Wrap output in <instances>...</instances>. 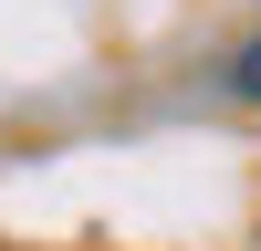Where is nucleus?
I'll return each instance as SVG.
<instances>
[{
    "instance_id": "nucleus-1",
    "label": "nucleus",
    "mask_w": 261,
    "mask_h": 251,
    "mask_svg": "<svg viewBox=\"0 0 261 251\" xmlns=\"http://www.w3.org/2000/svg\"><path fill=\"white\" fill-rule=\"evenodd\" d=\"M220 84H230V94H241V105H261V32H251V42H241V53H230V63H220Z\"/></svg>"
}]
</instances>
